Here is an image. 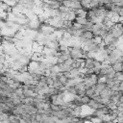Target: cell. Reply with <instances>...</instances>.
Instances as JSON below:
<instances>
[{"mask_svg": "<svg viewBox=\"0 0 123 123\" xmlns=\"http://www.w3.org/2000/svg\"><path fill=\"white\" fill-rule=\"evenodd\" d=\"M110 102H111L110 97H101V101H100V103H101L102 105L106 106V105H108Z\"/></svg>", "mask_w": 123, "mask_h": 123, "instance_id": "13", "label": "cell"}, {"mask_svg": "<svg viewBox=\"0 0 123 123\" xmlns=\"http://www.w3.org/2000/svg\"><path fill=\"white\" fill-rule=\"evenodd\" d=\"M89 97H87L86 95H84V96H82L81 97V104L82 105H87V103H88V101H89Z\"/></svg>", "mask_w": 123, "mask_h": 123, "instance_id": "12", "label": "cell"}, {"mask_svg": "<svg viewBox=\"0 0 123 123\" xmlns=\"http://www.w3.org/2000/svg\"><path fill=\"white\" fill-rule=\"evenodd\" d=\"M91 40H92V42L93 43H95V44H100L101 42H103V37H100V36H93V37L91 38Z\"/></svg>", "mask_w": 123, "mask_h": 123, "instance_id": "9", "label": "cell"}, {"mask_svg": "<svg viewBox=\"0 0 123 123\" xmlns=\"http://www.w3.org/2000/svg\"><path fill=\"white\" fill-rule=\"evenodd\" d=\"M3 1H4V0H0V2H3Z\"/></svg>", "mask_w": 123, "mask_h": 123, "instance_id": "17", "label": "cell"}, {"mask_svg": "<svg viewBox=\"0 0 123 123\" xmlns=\"http://www.w3.org/2000/svg\"><path fill=\"white\" fill-rule=\"evenodd\" d=\"M114 37L109 33V34H107L104 37H103V42L106 44V45H110V44H111L113 41H114Z\"/></svg>", "mask_w": 123, "mask_h": 123, "instance_id": "4", "label": "cell"}, {"mask_svg": "<svg viewBox=\"0 0 123 123\" xmlns=\"http://www.w3.org/2000/svg\"><path fill=\"white\" fill-rule=\"evenodd\" d=\"M0 36H2V29L0 28Z\"/></svg>", "mask_w": 123, "mask_h": 123, "instance_id": "16", "label": "cell"}, {"mask_svg": "<svg viewBox=\"0 0 123 123\" xmlns=\"http://www.w3.org/2000/svg\"><path fill=\"white\" fill-rule=\"evenodd\" d=\"M99 95H100L101 97H111V96L112 95V91H111V89L110 87H108V86H106L100 91Z\"/></svg>", "mask_w": 123, "mask_h": 123, "instance_id": "1", "label": "cell"}, {"mask_svg": "<svg viewBox=\"0 0 123 123\" xmlns=\"http://www.w3.org/2000/svg\"><path fill=\"white\" fill-rule=\"evenodd\" d=\"M58 65V67H59V70H60V72L61 73H63V72H67V71H70L73 67L71 66V65H67V64H65L64 62L63 63H60V64H57Z\"/></svg>", "mask_w": 123, "mask_h": 123, "instance_id": "3", "label": "cell"}, {"mask_svg": "<svg viewBox=\"0 0 123 123\" xmlns=\"http://www.w3.org/2000/svg\"><path fill=\"white\" fill-rule=\"evenodd\" d=\"M84 67L86 68H93V59H85L84 62Z\"/></svg>", "mask_w": 123, "mask_h": 123, "instance_id": "6", "label": "cell"}, {"mask_svg": "<svg viewBox=\"0 0 123 123\" xmlns=\"http://www.w3.org/2000/svg\"><path fill=\"white\" fill-rule=\"evenodd\" d=\"M74 22H76V23H78V24H80V25H85L86 22H87V19H86V17H80V16H76L75 17V19L73 20Z\"/></svg>", "mask_w": 123, "mask_h": 123, "instance_id": "7", "label": "cell"}, {"mask_svg": "<svg viewBox=\"0 0 123 123\" xmlns=\"http://www.w3.org/2000/svg\"><path fill=\"white\" fill-rule=\"evenodd\" d=\"M50 108L53 111H57L61 110V107L59 105H56V104H50Z\"/></svg>", "mask_w": 123, "mask_h": 123, "instance_id": "14", "label": "cell"}, {"mask_svg": "<svg viewBox=\"0 0 123 123\" xmlns=\"http://www.w3.org/2000/svg\"><path fill=\"white\" fill-rule=\"evenodd\" d=\"M95 94V90H94V86H92L91 88H88V89H86V95L89 98H91L93 95Z\"/></svg>", "mask_w": 123, "mask_h": 123, "instance_id": "10", "label": "cell"}, {"mask_svg": "<svg viewBox=\"0 0 123 123\" xmlns=\"http://www.w3.org/2000/svg\"><path fill=\"white\" fill-rule=\"evenodd\" d=\"M42 50H43V46L40 45L39 43H37L36 41L32 43V51L34 53H41Z\"/></svg>", "mask_w": 123, "mask_h": 123, "instance_id": "2", "label": "cell"}, {"mask_svg": "<svg viewBox=\"0 0 123 123\" xmlns=\"http://www.w3.org/2000/svg\"><path fill=\"white\" fill-rule=\"evenodd\" d=\"M111 66L112 67V69H113L115 72H122V62H115L112 63Z\"/></svg>", "mask_w": 123, "mask_h": 123, "instance_id": "5", "label": "cell"}, {"mask_svg": "<svg viewBox=\"0 0 123 123\" xmlns=\"http://www.w3.org/2000/svg\"><path fill=\"white\" fill-rule=\"evenodd\" d=\"M82 35H83L86 39H91V38L93 37V34H92L91 31H84V32L82 33Z\"/></svg>", "mask_w": 123, "mask_h": 123, "instance_id": "11", "label": "cell"}, {"mask_svg": "<svg viewBox=\"0 0 123 123\" xmlns=\"http://www.w3.org/2000/svg\"><path fill=\"white\" fill-rule=\"evenodd\" d=\"M21 103L25 105H32L33 104V97H22L20 98Z\"/></svg>", "mask_w": 123, "mask_h": 123, "instance_id": "8", "label": "cell"}, {"mask_svg": "<svg viewBox=\"0 0 123 123\" xmlns=\"http://www.w3.org/2000/svg\"><path fill=\"white\" fill-rule=\"evenodd\" d=\"M101 63H102V62L97 61V60H93V67H95V68H99L100 69Z\"/></svg>", "mask_w": 123, "mask_h": 123, "instance_id": "15", "label": "cell"}]
</instances>
